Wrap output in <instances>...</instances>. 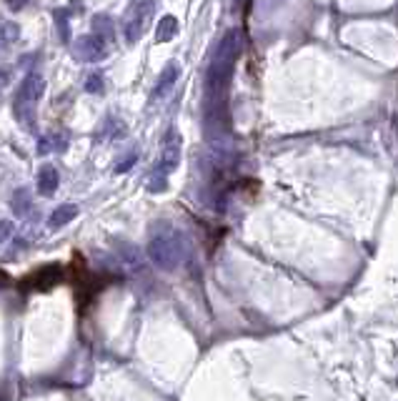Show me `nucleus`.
Segmentation results:
<instances>
[{
	"label": "nucleus",
	"instance_id": "f257e3e1",
	"mask_svg": "<svg viewBox=\"0 0 398 401\" xmlns=\"http://www.w3.org/2000/svg\"><path fill=\"white\" fill-rule=\"evenodd\" d=\"M68 269V281L73 284V291H75V301H78V311L83 314L98 293L105 289V276H98L88 269V263L83 261L80 254H73V261L66 266Z\"/></svg>",
	"mask_w": 398,
	"mask_h": 401
},
{
	"label": "nucleus",
	"instance_id": "f03ea898",
	"mask_svg": "<svg viewBox=\"0 0 398 401\" xmlns=\"http://www.w3.org/2000/svg\"><path fill=\"white\" fill-rule=\"evenodd\" d=\"M68 278V269L60 266V263H48V266H40L33 274L21 281L23 291H51L55 286H60Z\"/></svg>",
	"mask_w": 398,
	"mask_h": 401
},
{
	"label": "nucleus",
	"instance_id": "7ed1b4c3",
	"mask_svg": "<svg viewBox=\"0 0 398 401\" xmlns=\"http://www.w3.org/2000/svg\"><path fill=\"white\" fill-rule=\"evenodd\" d=\"M153 13V0H136L131 8H128V13L123 18V36H125V43H138V38L140 33L145 30V23L151 18Z\"/></svg>",
	"mask_w": 398,
	"mask_h": 401
},
{
	"label": "nucleus",
	"instance_id": "20e7f679",
	"mask_svg": "<svg viewBox=\"0 0 398 401\" xmlns=\"http://www.w3.org/2000/svg\"><path fill=\"white\" fill-rule=\"evenodd\" d=\"M75 56L80 60H88V63H93V60H103L108 56V48L103 43V38L98 36H83L75 40Z\"/></svg>",
	"mask_w": 398,
	"mask_h": 401
},
{
	"label": "nucleus",
	"instance_id": "39448f33",
	"mask_svg": "<svg viewBox=\"0 0 398 401\" xmlns=\"http://www.w3.org/2000/svg\"><path fill=\"white\" fill-rule=\"evenodd\" d=\"M93 28H95V36L103 38V40H105V38H108V40L113 38V23H110L108 15H95Z\"/></svg>",
	"mask_w": 398,
	"mask_h": 401
},
{
	"label": "nucleus",
	"instance_id": "423d86ee",
	"mask_svg": "<svg viewBox=\"0 0 398 401\" xmlns=\"http://www.w3.org/2000/svg\"><path fill=\"white\" fill-rule=\"evenodd\" d=\"M55 23H58L60 40H63V43H66V40H71V25H68V13L63 10V8H58V10H55Z\"/></svg>",
	"mask_w": 398,
	"mask_h": 401
},
{
	"label": "nucleus",
	"instance_id": "0eeeda50",
	"mask_svg": "<svg viewBox=\"0 0 398 401\" xmlns=\"http://www.w3.org/2000/svg\"><path fill=\"white\" fill-rule=\"evenodd\" d=\"M173 30H175L173 18H166V23H160V28H158V40H166V38H171V36H173Z\"/></svg>",
	"mask_w": 398,
	"mask_h": 401
},
{
	"label": "nucleus",
	"instance_id": "6e6552de",
	"mask_svg": "<svg viewBox=\"0 0 398 401\" xmlns=\"http://www.w3.org/2000/svg\"><path fill=\"white\" fill-rule=\"evenodd\" d=\"M0 33H3V38H5L8 43H15V38H18V28H15L13 23H5V25L0 28Z\"/></svg>",
	"mask_w": 398,
	"mask_h": 401
},
{
	"label": "nucleus",
	"instance_id": "1a4fd4ad",
	"mask_svg": "<svg viewBox=\"0 0 398 401\" xmlns=\"http://www.w3.org/2000/svg\"><path fill=\"white\" fill-rule=\"evenodd\" d=\"M88 90H101V75H90L86 83Z\"/></svg>",
	"mask_w": 398,
	"mask_h": 401
},
{
	"label": "nucleus",
	"instance_id": "9d476101",
	"mask_svg": "<svg viewBox=\"0 0 398 401\" xmlns=\"http://www.w3.org/2000/svg\"><path fill=\"white\" fill-rule=\"evenodd\" d=\"M5 3L10 10H23V8L28 5V0H5Z\"/></svg>",
	"mask_w": 398,
	"mask_h": 401
}]
</instances>
